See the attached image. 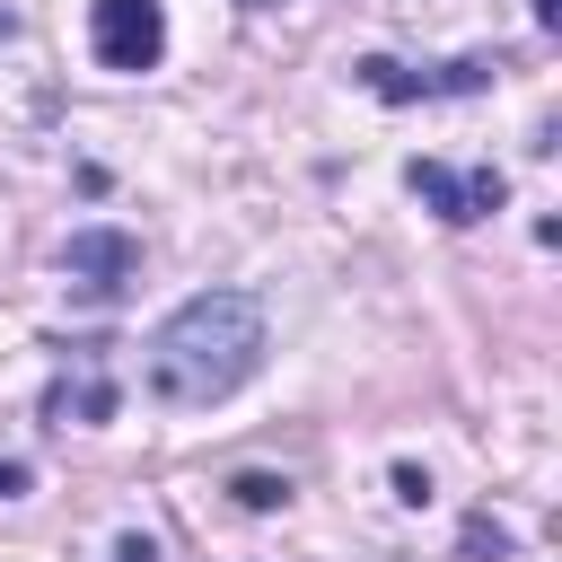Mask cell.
Segmentation results:
<instances>
[{
    "instance_id": "cell-8",
    "label": "cell",
    "mask_w": 562,
    "mask_h": 562,
    "mask_svg": "<svg viewBox=\"0 0 562 562\" xmlns=\"http://www.w3.org/2000/svg\"><path fill=\"white\" fill-rule=\"evenodd\" d=\"M105 562H158V536H140V527H132V536H114V553H105Z\"/></svg>"
},
{
    "instance_id": "cell-7",
    "label": "cell",
    "mask_w": 562,
    "mask_h": 562,
    "mask_svg": "<svg viewBox=\"0 0 562 562\" xmlns=\"http://www.w3.org/2000/svg\"><path fill=\"white\" fill-rule=\"evenodd\" d=\"M228 492H237V509H281V501H290L281 474H228Z\"/></svg>"
},
{
    "instance_id": "cell-3",
    "label": "cell",
    "mask_w": 562,
    "mask_h": 562,
    "mask_svg": "<svg viewBox=\"0 0 562 562\" xmlns=\"http://www.w3.org/2000/svg\"><path fill=\"white\" fill-rule=\"evenodd\" d=\"M413 193H422L448 228H474V220H492V211L509 202L501 167H448V158H413Z\"/></svg>"
},
{
    "instance_id": "cell-9",
    "label": "cell",
    "mask_w": 562,
    "mask_h": 562,
    "mask_svg": "<svg viewBox=\"0 0 562 562\" xmlns=\"http://www.w3.org/2000/svg\"><path fill=\"white\" fill-rule=\"evenodd\" d=\"M501 544H509V536H501L492 518H465V553H501Z\"/></svg>"
},
{
    "instance_id": "cell-1",
    "label": "cell",
    "mask_w": 562,
    "mask_h": 562,
    "mask_svg": "<svg viewBox=\"0 0 562 562\" xmlns=\"http://www.w3.org/2000/svg\"><path fill=\"white\" fill-rule=\"evenodd\" d=\"M263 369V299L255 290H193L149 334V395L158 404H220Z\"/></svg>"
},
{
    "instance_id": "cell-12",
    "label": "cell",
    "mask_w": 562,
    "mask_h": 562,
    "mask_svg": "<svg viewBox=\"0 0 562 562\" xmlns=\"http://www.w3.org/2000/svg\"><path fill=\"white\" fill-rule=\"evenodd\" d=\"M246 9H281V0H246Z\"/></svg>"
},
{
    "instance_id": "cell-4",
    "label": "cell",
    "mask_w": 562,
    "mask_h": 562,
    "mask_svg": "<svg viewBox=\"0 0 562 562\" xmlns=\"http://www.w3.org/2000/svg\"><path fill=\"white\" fill-rule=\"evenodd\" d=\"M360 88H369V97H386V105H413V97H474V88H492V61L474 53V61H439V70H404V61H386V53H369V61H360Z\"/></svg>"
},
{
    "instance_id": "cell-6",
    "label": "cell",
    "mask_w": 562,
    "mask_h": 562,
    "mask_svg": "<svg viewBox=\"0 0 562 562\" xmlns=\"http://www.w3.org/2000/svg\"><path fill=\"white\" fill-rule=\"evenodd\" d=\"M44 413H53V422H105V413H114V378H105V360L79 351V378H53Z\"/></svg>"
},
{
    "instance_id": "cell-10",
    "label": "cell",
    "mask_w": 562,
    "mask_h": 562,
    "mask_svg": "<svg viewBox=\"0 0 562 562\" xmlns=\"http://www.w3.org/2000/svg\"><path fill=\"white\" fill-rule=\"evenodd\" d=\"M26 483H35V474H26L18 457H0V501H9V492H26Z\"/></svg>"
},
{
    "instance_id": "cell-11",
    "label": "cell",
    "mask_w": 562,
    "mask_h": 562,
    "mask_svg": "<svg viewBox=\"0 0 562 562\" xmlns=\"http://www.w3.org/2000/svg\"><path fill=\"white\" fill-rule=\"evenodd\" d=\"M536 18H544V26H562V0H536Z\"/></svg>"
},
{
    "instance_id": "cell-5",
    "label": "cell",
    "mask_w": 562,
    "mask_h": 562,
    "mask_svg": "<svg viewBox=\"0 0 562 562\" xmlns=\"http://www.w3.org/2000/svg\"><path fill=\"white\" fill-rule=\"evenodd\" d=\"M61 272H70L88 299H114V290L140 272V246H132L123 228H79V237L61 246Z\"/></svg>"
},
{
    "instance_id": "cell-2",
    "label": "cell",
    "mask_w": 562,
    "mask_h": 562,
    "mask_svg": "<svg viewBox=\"0 0 562 562\" xmlns=\"http://www.w3.org/2000/svg\"><path fill=\"white\" fill-rule=\"evenodd\" d=\"M88 53L105 70H158L167 61V9L158 0H97L88 9Z\"/></svg>"
}]
</instances>
